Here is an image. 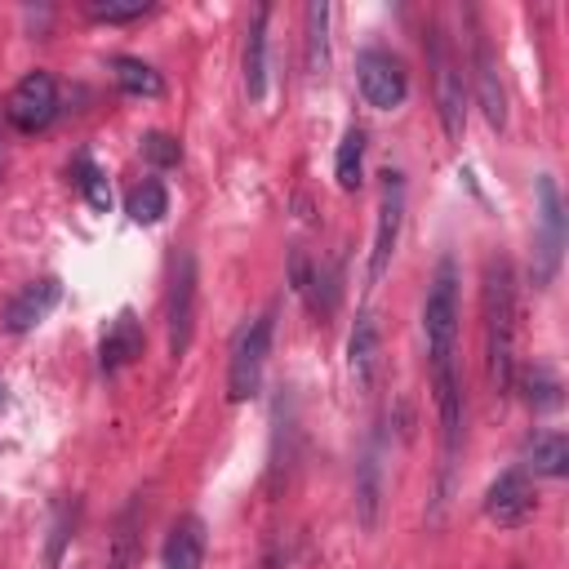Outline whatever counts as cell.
Listing matches in <instances>:
<instances>
[{"label":"cell","mask_w":569,"mask_h":569,"mask_svg":"<svg viewBox=\"0 0 569 569\" xmlns=\"http://www.w3.org/2000/svg\"><path fill=\"white\" fill-rule=\"evenodd\" d=\"M458 262L445 253L436 262V276L427 284L422 302V338H427V369H431V391H436V413H440V436L445 453L453 458L458 436H462V378H458Z\"/></svg>","instance_id":"obj_1"},{"label":"cell","mask_w":569,"mask_h":569,"mask_svg":"<svg viewBox=\"0 0 569 569\" xmlns=\"http://www.w3.org/2000/svg\"><path fill=\"white\" fill-rule=\"evenodd\" d=\"M480 316H485V373L493 396L516 391V271L502 253L485 258L480 276Z\"/></svg>","instance_id":"obj_2"},{"label":"cell","mask_w":569,"mask_h":569,"mask_svg":"<svg viewBox=\"0 0 569 569\" xmlns=\"http://www.w3.org/2000/svg\"><path fill=\"white\" fill-rule=\"evenodd\" d=\"M271 333H276V307H267L262 316H253L240 329V338L231 347V365H227V400L231 405H244L249 396H258L262 369L271 356Z\"/></svg>","instance_id":"obj_3"},{"label":"cell","mask_w":569,"mask_h":569,"mask_svg":"<svg viewBox=\"0 0 569 569\" xmlns=\"http://www.w3.org/2000/svg\"><path fill=\"white\" fill-rule=\"evenodd\" d=\"M427 58H431V80H436L440 129H445L449 142H462V133H467V89H462V71L453 62V49H449V40L436 22L427 31Z\"/></svg>","instance_id":"obj_4"},{"label":"cell","mask_w":569,"mask_h":569,"mask_svg":"<svg viewBox=\"0 0 569 569\" xmlns=\"http://www.w3.org/2000/svg\"><path fill=\"white\" fill-rule=\"evenodd\" d=\"M538 213H533V284L547 289L560 271V253H565V204H560V187L551 173L538 178Z\"/></svg>","instance_id":"obj_5"},{"label":"cell","mask_w":569,"mask_h":569,"mask_svg":"<svg viewBox=\"0 0 569 569\" xmlns=\"http://www.w3.org/2000/svg\"><path fill=\"white\" fill-rule=\"evenodd\" d=\"M196 302H200V276H196V253H178L173 258V276H169V302H164V320H169V356L182 360L191 351L196 338Z\"/></svg>","instance_id":"obj_6"},{"label":"cell","mask_w":569,"mask_h":569,"mask_svg":"<svg viewBox=\"0 0 569 569\" xmlns=\"http://www.w3.org/2000/svg\"><path fill=\"white\" fill-rule=\"evenodd\" d=\"M356 84H360V98H365L373 111H396V107L409 98L405 62H400L391 49H365V53L356 58Z\"/></svg>","instance_id":"obj_7"},{"label":"cell","mask_w":569,"mask_h":569,"mask_svg":"<svg viewBox=\"0 0 569 569\" xmlns=\"http://www.w3.org/2000/svg\"><path fill=\"white\" fill-rule=\"evenodd\" d=\"M53 116H58V80L49 71H27L4 98V120L18 133H40L53 124Z\"/></svg>","instance_id":"obj_8"},{"label":"cell","mask_w":569,"mask_h":569,"mask_svg":"<svg viewBox=\"0 0 569 569\" xmlns=\"http://www.w3.org/2000/svg\"><path fill=\"white\" fill-rule=\"evenodd\" d=\"M405 222V178L396 169L382 173V200H378V227H373V249H369V284H378L391 267L396 240Z\"/></svg>","instance_id":"obj_9"},{"label":"cell","mask_w":569,"mask_h":569,"mask_svg":"<svg viewBox=\"0 0 569 569\" xmlns=\"http://www.w3.org/2000/svg\"><path fill=\"white\" fill-rule=\"evenodd\" d=\"M538 511V493H533V480L525 467H511L502 471L489 489H485V516L498 525V529H520L525 520H533Z\"/></svg>","instance_id":"obj_10"},{"label":"cell","mask_w":569,"mask_h":569,"mask_svg":"<svg viewBox=\"0 0 569 569\" xmlns=\"http://www.w3.org/2000/svg\"><path fill=\"white\" fill-rule=\"evenodd\" d=\"M471 80H476V98L480 111L489 120V129H507V89H502V71L493 58V44L485 36V27L471 18Z\"/></svg>","instance_id":"obj_11"},{"label":"cell","mask_w":569,"mask_h":569,"mask_svg":"<svg viewBox=\"0 0 569 569\" xmlns=\"http://www.w3.org/2000/svg\"><path fill=\"white\" fill-rule=\"evenodd\" d=\"M58 298H62V284H58L53 276H40V280L22 284V289L4 302L0 325H4L9 333H27V329H36V325L58 307Z\"/></svg>","instance_id":"obj_12"},{"label":"cell","mask_w":569,"mask_h":569,"mask_svg":"<svg viewBox=\"0 0 569 569\" xmlns=\"http://www.w3.org/2000/svg\"><path fill=\"white\" fill-rule=\"evenodd\" d=\"M142 347H147V333H142V325H138V316H133V311H120V316L107 325L102 342H98V365H102V373L129 369V365L142 356Z\"/></svg>","instance_id":"obj_13"},{"label":"cell","mask_w":569,"mask_h":569,"mask_svg":"<svg viewBox=\"0 0 569 569\" xmlns=\"http://www.w3.org/2000/svg\"><path fill=\"white\" fill-rule=\"evenodd\" d=\"M267 22H271V4H258L244 27V93H249V102L267 98Z\"/></svg>","instance_id":"obj_14"},{"label":"cell","mask_w":569,"mask_h":569,"mask_svg":"<svg viewBox=\"0 0 569 569\" xmlns=\"http://www.w3.org/2000/svg\"><path fill=\"white\" fill-rule=\"evenodd\" d=\"M204 551H209L204 520L200 516H182V520H173L160 560H164V569H204Z\"/></svg>","instance_id":"obj_15"},{"label":"cell","mask_w":569,"mask_h":569,"mask_svg":"<svg viewBox=\"0 0 569 569\" xmlns=\"http://www.w3.org/2000/svg\"><path fill=\"white\" fill-rule=\"evenodd\" d=\"M347 365H351V378L356 387H369L373 382V369H378V316L365 307L351 325V338H347Z\"/></svg>","instance_id":"obj_16"},{"label":"cell","mask_w":569,"mask_h":569,"mask_svg":"<svg viewBox=\"0 0 569 569\" xmlns=\"http://www.w3.org/2000/svg\"><path fill=\"white\" fill-rule=\"evenodd\" d=\"M525 471L560 480V476L569 471V436H565V431H538V436L529 440V453H525Z\"/></svg>","instance_id":"obj_17"},{"label":"cell","mask_w":569,"mask_h":569,"mask_svg":"<svg viewBox=\"0 0 569 569\" xmlns=\"http://www.w3.org/2000/svg\"><path fill=\"white\" fill-rule=\"evenodd\" d=\"M111 76H116V84H120L129 98H160V93H164V76H160L151 62L133 58V53H116V58H111Z\"/></svg>","instance_id":"obj_18"},{"label":"cell","mask_w":569,"mask_h":569,"mask_svg":"<svg viewBox=\"0 0 569 569\" xmlns=\"http://www.w3.org/2000/svg\"><path fill=\"white\" fill-rule=\"evenodd\" d=\"M333 178H338L342 191H356L360 187V178H365V129L351 124L342 133V142L333 151Z\"/></svg>","instance_id":"obj_19"},{"label":"cell","mask_w":569,"mask_h":569,"mask_svg":"<svg viewBox=\"0 0 569 569\" xmlns=\"http://www.w3.org/2000/svg\"><path fill=\"white\" fill-rule=\"evenodd\" d=\"M124 213H129L133 222H142V227L160 222V218L169 213V191H164V182H160V178H142V182L124 196Z\"/></svg>","instance_id":"obj_20"},{"label":"cell","mask_w":569,"mask_h":569,"mask_svg":"<svg viewBox=\"0 0 569 569\" xmlns=\"http://www.w3.org/2000/svg\"><path fill=\"white\" fill-rule=\"evenodd\" d=\"M329 67V4H307V71L320 76Z\"/></svg>","instance_id":"obj_21"},{"label":"cell","mask_w":569,"mask_h":569,"mask_svg":"<svg viewBox=\"0 0 569 569\" xmlns=\"http://www.w3.org/2000/svg\"><path fill=\"white\" fill-rule=\"evenodd\" d=\"M378 498H382V485H378V449L365 453L360 462V489H356V507H360V525L373 529L378 520Z\"/></svg>","instance_id":"obj_22"},{"label":"cell","mask_w":569,"mask_h":569,"mask_svg":"<svg viewBox=\"0 0 569 569\" xmlns=\"http://www.w3.org/2000/svg\"><path fill=\"white\" fill-rule=\"evenodd\" d=\"M76 187H80V196L93 204V209H111V182H107V173L93 164V160H76Z\"/></svg>","instance_id":"obj_23"},{"label":"cell","mask_w":569,"mask_h":569,"mask_svg":"<svg viewBox=\"0 0 569 569\" xmlns=\"http://www.w3.org/2000/svg\"><path fill=\"white\" fill-rule=\"evenodd\" d=\"M84 13L93 22H138V18L151 13V4L147 0H89Z\"/></svg>","instance_id":"obj_24"},{"label":"cell","mask_w":569,"mask_h":569,"mask_svg":"<svg viewBox=\"0 0 569 569\" xmlns=\"http://www.w3.org/2000/svg\"><path fill=\"white\" fill-rule=\"evenodd\" d=\"M525 387H529L525 400H529L533 409H556V405H560V382H556L542 365H533V369L525 373Z\"/></svg>","instance_id":"obj_25"},{"label":"cell","mask_w":569,"mask_h":569,"mask_svg":"<svg viewBox=\"0 0 569 569\" xmlns=\"http://www.w3.org/2000/svg\"><path fill=\"white\" fill-rule=\"evenodd\" d=\"M142 156H147L156 169H169V164L182 160V147H178V138H169V133H147V138H142Z\"/></svg>","instance_id":"obj_26"},{"label":"cell","mask_w":569,"mask_h":569,"mask_svg":"<svg viewBox=\"0 0 569 569\" xmlns=\"http://www.w3.org/2000/svg\"><path fill=\"white\" fill-rule=\"evenodd\" d=\"M511 569H525V565H511Z\"/></svg>","instance_id":"obj_27"}]
</instances>
